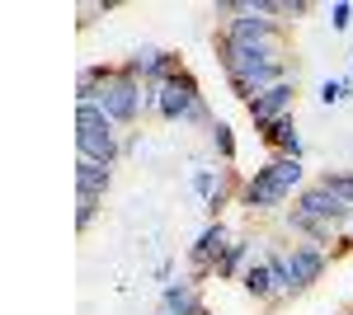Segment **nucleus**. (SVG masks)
I'll return each instance as SVG.
<instances>
[{"label":"nucleus","mask_w":353,"mask_h":315,"mask_svg":"<svg viewBox=\"0 0 353 315\" xmlns=\"http://www.w3.org/2000/svg\"><path fill=\"white\" fill-rule=\"evenodd\" d=\"M241 287H245V296L254 301V306H283V296H278V283H273V268H269V259L259 254V259L250 263L241 273Z\"/></svg>","instance_id":"nucleus-11"},{"label":"nucleus","mask_w":353,"mask_h":315,"mask_svg":"<svg viewBox=\"0 0 353 315\" xmlns=\"http://www.w3.org/2000/svg\"><path fill=\"white\" fill-rule=\"evenodd\" d=\"M94 104L104 108L118 128H137L141 118H151V90H146L141 80L123 76V71L113 66V76L99 85V99H94Z\"/></svg>","instance_id":"nucleus-4"},{"label":"nucleus","mask_w":353,"mask_h":315,"mask_svg":"<svg viewBox=\"0 0 353 315\" xmlns=\"http://www.w3.org/2000/svg\"><path fill=\"white\" fill-rule=\"evenodd\" d=\"M292 193H288V184L273 174V165H264V170H254L250 179L241 184V207L254 212V216H269V212H278L283 203H288Z\"/></svg>","instance_id":"nucleus-7"},{"label":"nucleus","mask_w":353,"mask_h":315,"mask_svg":"<svg viewBox=\"0 0 353 315\" xmlns=\"http://www.w3.org/2000/svg\"><path fill=\"white\" fill-rule=\"evenodd\" d=\"M99 207H104V198H76V231H90L94 226V216H99Z\"/></svg>","instance_id":"nucleus-19"},{"label":"nucleus","mask_w":353,"mask_h":315,"mask_svg":"<svg viewBox=\"0 0 353 315\" xmlns=\"http://www.w3.org/2000/svg\"><path fill=\"white\" fill-rule=\"evenodd\" d=\"M231 226L226 221H208L203 231H198V240L189 245V278L193 283H208V278H217V263L221 254L231 250Z\"/></svg>","instance_id":"nucleus-5"},{"label":"nucleus","mask_w":353,"mask_h":315,"mask_svg":"<svg viewBox=\"0 0 353 315\" xmlns=\"http://www.w3.org/2000/svg\"><path fill=\"white\" fill-rule=\"evenodd\" d=\"M151 315H170V311H161V306H156V311H151Z\"/></svg>","instance_id":"nucleus-24"},{"label":"nucleus","mask_w":353,"mask_h":315,"mask_svg":"<svg viewBox=\"0 0 353 315\" xmlns=\"http://www.w3.org/2000/svg\"><path fill=\"white\" fill-rule=\"evenodd\" d=\"M208 141H212V151H217V160L221 165H231V160H236V128H231V123H212V128H208Z\"/></svg>","instance_id":"nucleus-17"},{"label":"nucleus","mask_w":353,"mask_h":315,"mask_svg":"<svg viewBox=\"0 0 353 315\" xmlns=\"http://www.w3.org/2000/svg\"><path fill=\"white\" fill-rule=\"evenodd\" d=\"M113 184V165L99 160H76V198H104Z\"/></svg>","instance_id":"nucleus-14"},{"label":"nucleus","mask_w":353,"mask_h":315,"mask_svg":"<svg viewBox=\"0 0 353 315\" xmlns=\"http://www.w3.org/2000/svg\"><path fill=\"white\" fill-rule=\"evenodd\" d=\"M349 24H353V5H349V0H334V5H330V28L344 33Z\"/></svg>","instance_id":"nucleus-21"},{"label":"nucleus","mask_w":353,"mask_h":315,"mask_svg":"<svg viewBox=\"0 0 353 315\" xmlns=\"http://www.w3.org/2000/svg\"><path fill=\"white\" fill-rule=\"evenodd\" d=\"M151 90V118H161V123H189V128H212L217 118H212V108H208V94H203V85L193 76L189 66L179 71V76H170L165 85H146Z\"/></svg>","instance_id":"nucleus-2"},{"label":"nucleus","mask_w":353,"mask_h":315,"mask_svg":"<svg viewBox=\"0 0 353 315\" xmlns=\"http://www.w3.org/2000/svg\"><path fill=\"white\" fill-rule=\"evenodd\" d=\"M203 283H193V278H174V283H165L161 287V311L170 315H203L208 311V301H203Z\"/></svg>","instance_id":"nucleus-10"},{"label":"nucleus","mask_w":353,"mask_h":315,"mask_svg":"<svg viewBox=\"0 0 353 315\" xmlns=\"http://www.w3.org/2000/svg\"><path fill=\"white\" fill-rule=\"evenodd\" d=\"M250 263H254V240H250V236H236V240H231V250H226V254H221V263H217V278H241Z\"/></svg>","instance_id":"nucleus-15"},{"label":"nucleus","mask_w":353,"mask_h":315,"mask_svg":"<svg viewBox=\"0 0 353 315\" xmlns=\"http://www.w3.org/2000/svg\"><path fill=\"white\" fill-rule=\"evenodd\" d=\"M349 250H353V236H349V231H344V236L334 240V250H330V259H344Z\"/></svg>","instance_id":"nucleus-23"},{"label":"nucleus","mask_w":353,"mask_h":315,"mask_svg":"<svg viewBox=\"0 0 353 315\" xmlns=\"http://www.w3.org/2000/svg\"><path fill=\"white\" fill-rule=\"evenodd\" d=\"M349 236H353V226H349Z\"/></svg>","instance_id":"nucleus-25"},{"label":"nucleus","mask_w":353,"mask_h":315,"mask_svg":"<svg viewBox=\"0 0 353 315\" xmlns=\"http://www.w3.org/2000/svg\"><path fill=\"white\" fill-rule=\"evenodd\" d=\"M212 48H217V61L231 80V94L241 104H250L254 94H264L283 80H292L288 76V43H236V38L217 33Z\"/></svg>","instance_id":"nucleus-1"},{"label":"nucleus","mask_w":353,"mask_h":315,"mask_svg":"<svg viewBox=\"0 0 353 315\" xmlns=\"http://www.w3.org/2000/svg\"><path fill=\"white\" fill-rule=\"evenodd\" d=\"M113 76V66H81V76H76V104H94L99 99V85Z\"/></svg>","instance_id":"nucleus-16"},{"label":"nucleus","mask_w":353,"mask_h":315,"mask_svg":"<svg viewBox=\"0 0 353 315\" xmlns=\"http://www.w3.org/2000/svg\"><path fill=\"white\" fill-rule=\"evenodd\" d=\"M353 99V80H325L321 85V104H344Z\"/></svg>","instance_id":"nucleus-20"},{"label":"nucleus","mask_w":353,"mask_h":315,"mask_svg":"<svg viewBox=\"0 0 353 315\" xmlns=\"http://www.w3.org/2000/svg\"><path fill=\"white\" fill-rule=\"evenodd\" d=\"M321 184H325L339 203H349V207H353V170H325Z\"/></svg>","instance_id":"nucleus-18"},{"label":"nucleus","mask_w":353,"mask_h":315,"mask_svg":"<svg viewBox=\"0 0 353 315\" xmlns=\"http://www.w3.org/2000/svg\"><path fill=\"white\" fill-rule=\"evenodd\" d=\"M259 136H264V146H269L273 156H292V160H301V136H297V118L288 113V118H273V123H264V128H254Z\"/></svg>","instance_id":"nucleus-12"},{"label":"nucleus","mask_w":353,"mask_h":315,"mask_svg":"<svg viewBox=\"0 0 353 315\" xmlns=\"http://www.w3.org/2000/svg\"><path fill=\"white\" fill-rule=\"evenodd\" d=\"M76 151H81V160L118 165L128 141H123V128L99 104H76Z\"/></svg>","instance_id":"nucleus-3"},{"label":"nucleus","mask_w":353,"mask_h":315,"mask_svg":"<svg viewBox=\"0 0 353 315\" xmlns=\"http://www.w3.org/2000/svg\"><path fill=\"white\" fill-rule=\"evenodd\" d=\"M283 259H288V273H292V292H311L321 278H325V268L334 259H330V250H321V245H306V240H292V245H283Z\"/></svg>","instance_id":"nucleus-6"},{"label":"nucleus","mask_w":353,"mask_h":315,"mask_svg":"<svg viewBox=\"0 0 353 315\" xmlns=\"http://www.w3.org/2000/svg\"><path fill=\"white\" fill-rule=\"evenodd\" d=\"M292 108H297V76L283 80V85H273V90H264V94H254V99L245 104V113H250L254 128H264V123H273V118H288Z\"/></svg>","instance_id":"nucleus-9"},{"label":"nucleus","mask_w":353,"mask_h":315,"mask_svg":"<svg viewBox=\"0 0 353 315\" xmlns=\"http://www.w3.org/2000/svg\"><path fill=\"white\" fill-rule=\"evenodd\" d=\"M349 57H353V52H349Z\"/></svg>","instance_id":"nucleus-26"},{"label":"nucleus","mask_w":353,"mask_h":315,"mask_svg":"<svg viewBox=\"0 0 353 315\" xmlns=\"http://www.w3.org/2000/svg\"><path fill=\"white\" fill-rule=\"evenodd\" d=\"M311 14V0H283V19H306Z\"/></svg>","instance_id":"nucleus-22"},{"label":"nucleus","mask_w":353,"mask_h":315,"mask_svg":"<svg viewBox=\"0 0 353 315\" xmlns=\"http://www.w3.org/2000/svg\"><path fill=\"white\" fill-rule=\"evenodd\" d=\"M292 207L306 212V216H316V221H325V226H334V231L353 226V207H349V203H339V198H334V193H330L321 179L301 188L297 198H292Z\"/></svg>","instance_id":"nucleus-8"},{"label":"nucleus","mask_w":353,"mask_h":315,"mask_svg":"<svg viewBox=\"0 0 353 315\" xmlns=\"http://www.w3.org/2000/svg\"><path fill=\"white\" fill-rule=\"evenodd\" d=\"M283 226H288L292 236H301L306 245H321V250H334V240L344 236V231H334V226H325V221H316V216H306V212H297V207H288Z\"/></svg>","instance_id":"nucleus-13"}]
</instances>
